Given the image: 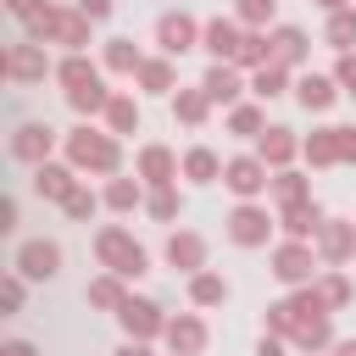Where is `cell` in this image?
Listing matches in <instances>:
<instances>
[{
	"instance_id": "cell-13",
	"label": "cell",
	"mask_w": 356,
	"mask_h": 356,
	"mask_svg": "<svg viewBox=\"0 0 356 356\" xmlns=\"http://www.w3.org/2000/svg\"><path fill=\"white\" fill-rule=\"evenodd\" d=\"M300 100H306V106H328V100H334V83H328V78H306V83H300Z\"/></svg>"
},
{
	"instance_id": "cell-7",
	"label": "cell",
	"mask_w": 356,
	"mask_h": 356,
	"mask_svg": "<svg viewBox=\"0 0 356 356\" xmlns=\"http://www.w3.org/2000/svg\"><path fill=\"white\" fill-rule=\"evenodd\" d=\"M261 234H267V217H261V211H250V206H245V211H239V217H234V239H239V245H256V239H261Z\"/></svg>"
},
{
	"instance_id": "cell-11",
	"label": "cell",
	"mask_w": 356,
	"mask_h": 356,
	"mask_svg": "<svg viewBox=\"0 0 356 356\" xmlns=\"http://www.w3.org/2000/svg\"><path fill=\"white\" fill-rule=\"evenodd\" d=\"M206 44H211L217 56H234V50H239V39H234L228 22H211V28H206Z\"/></svg>"
},
{
	"instance_id": "cell-31",
	"label": "cell",
	"mask_w": 356,
	"mask_h": 356,
	"mask_svg": "<svg viewBox=\"0 0 356 356\" xmlns=\"http://www.w3.org/2000/svg\"><path fill=\"white\" fill-rule=\"evenodd\" d=\"M111 67H134V50L128 44H111Z\"/></svg>"
},
{
	"instance_id": "cell-15",
	"label": "cell",
	"mask_w": 356,
	"mask_h": 356,
	"mask_svg": "<svg viewBox=\"0 0 356 356\" xmlns=\"http://www.w3.org/2000/svg\"><path fill=\"white\" fill-rule=\"evenodd\" d=\"M39 189L44 195H67V172L61 167H39Z\"/></svg>"
},
{
	"instance_id": "cell-41",
	"label": "cell",
	"mask_w": 356,
	"mask_h": 356,
	"mask_svg": "<svg viewBox=\"0 0 356 356\" xmlns=\"http://www.w3.org/2000/svg\"><path fill=\"white\" fill-rule=\"evenodd\" d=\"M323 6H339V0H323Z\"/></svg>"
},
{
	"instance_id": "cell-23",
	"label": "cell",
	"mask_w": 356,
	"mask_h": 356,
	"mask_svg": "<svg viewBox=\"0 0 356 356\" xmlns=\"http://www.w3.org/2000/svg\"><path fill=\"white\" fill-rule=\"evenodd\" d=\"M200 111H206L200 95H184V100H178V117H184V122H200Z\"/></svg>"
},
{
	"instance_id": "cell-10",
	"label": "cell",
	"mask_w": 356,
	"mask_h": 356,
	"mask_svg": "<svg viewBox=\"0 0 356 356\" xmlns=\"http://www.w3.org/2000/svg\"><path fill=\"white\" fill-rule=\"evenodd\" d=\"M167 339H172V350H200V339H206V334H200V323H189V317H184V323H172V328H167Z\"/></svg>"
},
{
	"instance_id": "cell-30",
	"label": "cell",
	"mask_w": 356,
	"mask_h": 356,
	"mask_svg": "<svg viewBox=\"0 0 356 356\" xmlns=\"http://www.w3.org/2000/svg\"><path fill=\"white\" fill-rule=\"evenodd\" d=\"M67 211H72V217H83V211H95V200H89V195H67Z\"/></svg>"
},
{
	"instance_id": "cell-21",
	"label": "cell",
	"mask_w": 356,
	"mask_h": 356,
	"mask_svg": "<svg viewBox=\"0 0 356 356\" xmlns=\"http://www.w3.org/2000/svg\"><path fill=\"white\" fill-rule=\"evenodd\" d=\"M145 172H150V178H167V172H172V156H167V150H145Z\"/></svg>"
},
{
	"instance_id": "cell-36",
	"label": "cell",
	"mask_w": 356,
	"mask_h": 356,
	"mask_svg": "<svg viewBox=\"0 0 356 356\" xmlns=\"http://www.w3.org/2000/svg\"><path fill=\"white\" fill-rule=\"evenodd\" d=\"M339 150H345V156H356V128H350V134H339Z\"/></svg>"
},
{
	"instance_id": "cell-38",
	"label": "cell",
	"mask_w": 356,
	"mask_h": 356,
	"mask_svg": "<svg viewBox=\"0 0 356 356\" xmlns=\"http://www.w3.org/2000/svg\"><path fill=\"white\" fill-rule=\"evenodd\" d=\"M28 6H33V0H11V11H28Z\"/></svg>"
},
{
	"instance_id": "cell-34",
	"label": "cell",
	"mask_w": 356,
	"mask_h": 356,
	"mask_svg": "<svg viewBox=\"0 0 356 356\" xmlns=\"http://www.w3.org/2000/svg\"><path fill=\"white\" fill-rule=\"evenodd\" d=\"M89 295H95V300H100V306H111V300H117V284H95V289H89Z\"/></svg>"
},
{
	"instance_id": "cell-27",
	"label": "cell",
	"mask_w": 356,
	"mask_h": 356,
	"mask_svg": "<svg viewBox=\"0 0 356 356\" xmlns=\"http://www.w3.org/2000/svg\"><path fill=\"white\" fill-rule=\"evenodd\" d=\"M11 72H22V78H28V72H39V61H33L28 50H17V56H11Z\"/></svg>"
},
{
	"instance_id": "cell-25",
	"label": "cell",
	"mask_w": 356,
	"mask_h": 356,
	"mask_svg": "<svg viewBox=\"0 0 356 356\" xmlns=\"http://www.w3.org/2000/svg\"><path fill=\"white\" fill-rule=\"evenodd\" d=\"M111 122H117V128H134V106H128V100H111Z\"/></svg>"
},
{
	"instance_id": "cell-19",
	"label": "cell",
	"mask_w": 356,
	"mask_h": 356,
	"mask_svg": "<svg viewBox=\"0 0 356 356\" xmlns=\"http://www.w3.org/2000/svg\"><path fill=\"white\" fill-rule=\"evenodd\" d=\"M100 100H106V95H100V83H83V89H72V106H78V111H95Z\"/></svg>"
},
{
	"instance_id": "cell-39",
	"label": "cell",
	"mask_w": 356,
	"mask_h": 356,
	"mask_svg": "<svg viewBox=\"0 0 356 356\" xmlns=\"http://www.w3.org/2000/svg\"><path fill=\"white\" fill-rule=\"evenodd\" d=\"M122 356H145V350H139V345H128V350H122Z\"/></svg>"
},
{
	"instance_id": "cell-14",
	"label": "cell",
	"mask_w": 356,
	"mask_h": 356,
	"mask_svg": "<svg viewBox=\"0 0 356 356\" xmlns=\"http://www.w3.org/2000/svg\"><path fill=\"white\" fill-rule=\"evenodd\" d=\"M184 167H189V178H211V172H217V156H211V150H195Z\"/></svg>"
},
{
	"instance_id": "cell-3",
	"label": "cell",
	"mask_w": 356,
	"mask_h": 356,
	"mask_svg": "<svg viewBox=\"0 0 356 356\" xmlns=\"http://www.w3.org/2000/svg\"><path fill=\"white\" fill-rule=\"evenodd\" d=\"M17 261H22V273H28V278H50V273H56V261H61V250H56V245H44V239H33V245H22V256H17Z\"/></svg>"
},
{
	"instance_id": "cell-22",
	"label": "cell",
	"mask_w": 356,
	"mask_h": 356,
	"mask_svg": "<svg viewBox=\"0 0 356 356\" xmlns=\"http://www.w3.org/2000/svg\"><path fill=\"white\" fill-rule=\"evenodd\" d=\"M61 78H67L72 89H83V83H95V72H89L83 61H67V67H61Z\"/></svg>"
},
{
	"instance_id": "cell-16",
	"label": "cell",
	"mask_w": 356,
	"mask_h": 356,
	"mask_svg": "<svg viewBox=\"0 0 356 356\" xmlns=\"http://www.w3.org/2000/svg\"><path fill=\"white\" fill-rule=\"evenodd\" d=\"M306 273V250H284L278 256V278H300Z\"/></svg>"
},
{
	"instance_id": "cell-8",
	"label": "cell",
	"mask_w": 356,
	"mask_h": 356,
	"mask_svg": "<svg viewBox=\"0 0 356 356\" xmlns=\"http://www.w3.org/2000/svg\"><path fill=\"white\" fill-rule=\"evenodd\" d=\"M167 256H172V267H200V239L195 234H178L167 245Z\"/></svg>"
},
{
	"instance_id": "cell-2",
	"label": "cell",
	"mask_w": 356,
	"mask_h": 356,
	"mask_svg": "<svg viewBox=\"0 0 356 356\" xmlns=\"http://www.w3.org/2000/svg\"><path fill=\"white\" fill-rule=\"evenodd\" d=\"M72 161H83V167H111L117 150H111V139H100V134H78V139H72Z\"/></svg>"
},
{
	"instance_id": "cell-6",
	"label": "cell",
	"mask_w": 356,
	"mask_h": 356,
	"mask_svg": "<svg viewBox=\"0 0 356 356\" xmlns=\"http://www.w3.org/2000/svg\"><path fill=\"white\" fill-rule=\"evenodd\" d=\"M228 184H234L239 195H256L267 178H261V167H256V161H234V167H228Z\"/></svg>"
},
{
	"instance_id": "cell-17",
	"label": "cell",
	"mask_w": 356,
	"mask_h": 356,
	"mask_svg": "<svg viewBox=\"0 0 356 356\" xmlns=\"http://www.w3.org/2000/svg\"><path fill=\"white\" fill-rule=\"evenodd\" d=\"M195 300H200V306L222 300V278H211V273H206V278H195Z\"/></svg>"
},
{
	"instance_id": "cell-12",
	"label": "cell",
	"mask_w": 356,
	"mask_h": 356,
	"mask_svg": "<svg viewBox=\"0 0 356 356\" xmlns=\"http://www.w3.org/2000/svg\"><path fill=\"white\" fill-rule=\"evenodd\" d=\"M234 89H239V78H234L228 67H217V72L206 78V95H211V100H234Z\"/></svg>"
},
{
	"instance_id": "cell-5",
	"label": "cell",
	"mask_w": 356,
	"mask_h": 356,
	"mask_svg": "<svg viewBox=\"0 0 356 356\" xmlns=\"http://www.w3.org/2000/svg\"><path fill=\"white\" fill-rule=\"evenodd\" d=\"M189 39H195V22L189 17H167L161 22V44L167 50H189Z\"/></svg>"
},
{
	"instance_id": "cell-26",
	"label": "cell",
	"mask_w": 356,
	"mask_h": 356,
	"mask_svg": "<svg viewBox=\"0 0 356 356\" xmlns=\"http://www.w3.org/2000/svg\"><path fill=\"white\" fill-rule=\"evenodd\" d=\"M239 11H245V17H250V22H261V17H273V0H245V6H239Z\"/></svg>"
},
{
	"instance_id": "cell-29",
	"label": "cell",
	"mask_w": 356,
	"mask_h": 356,
	"mask_svg": "<svg viewBox=\"0 0 356 356\" xmlns=\"http://www.w3.org/2000/svg\"><path fill=\"white\" fill-rule=\"evenodd\" d=\"M111 206H134V184H111Z\"/></svg>"
},
{
	"instance_id": "cell-24",
	"label": "cell",
	"mask_w": 356,
	"mask_h": 356,
	"mask_svg": "<svg viewBox=\"0 0 356 356\" xmlns=\"http://www.w3.org/2000/svg\"><path fill=\"white\" fill-rule=\"evenodd\" d=\"M278 56H284V61H289V56H300V33H295V28H284V33H278Z\"/></svg>"
},
{
	"instance_id": "cell-1",
	"label": "cell",
	"mask_w": 356,
	"mask_h": 356,
	"mask_svg": "<svg viewBox=\"0 0 356 356\" xmlns=\"http://www.w3.org/2000/svg\"><path fill=\"white\" fill-rule=\"evenodd\" d=\"M100 256H106L117 273H145V250H139V245H128L117 228H111V234H100Z\"/></svg>"
},
{
	"instance_id": "cell-33",
	"label": "cell",
	"mask_w": 356,
	"mask_h": 356,
	"mask_svg": "<svg viewBox=\"0 0 356 356\" xmlns=\"http://www.w3.org/2000/svg\"><path fill=\"white\" fill-rule=\"evenodd\" d=\"M256 95H278V72H261L256 78Z\"/></svg>"
},
{
	"instance_id": "cell-35",
	"label": "cell",
	"mask_w": 356,
	"mask_h": 356,
	"mask_svg": "<svg viewBox=\"0 0 356 356\" xmlns=\"http://www.w3.org/2000/svg\"><path fill=\"white\" fill-rule=\"evenodd\" d=\"M111 11V0H83V17H106Z\"/></svg>"
},
{
	"instance_id": "cell-9",
	"label": "cell",
	"mask_w": 356,
	"mask_h": 356,
	"mask_svg": "<svg viewBox=\"0 0 356 356\" xmlns=\"http://www.w3.org/2000/svg\"><path fill=\"white\" fill-rule=\"evenodd\" d=\"M44 145H50V128H22V134H17V145H11V150H17V156H22V161H33V156H39V150H44Z\"/></svg>"
},
{
	"instance_id": "cell-4",
	"label": "cell",
	"mask_w": 356,
	"mask_h": 356,
	"mask_svg": "<svg viewBox=\"0 0 356 356\" xmlns=\"http://www.w3.org/2000/svg\"><path fill=\"white\" fill-rule=\"evenodd\" d=\"M122 323H128V334H156V306L150 300H128L122 306Z\"/></svg>"
},
{
	"instance_id": "cell-20",
	"label": "cell",
	"mask_w": 356,
	"mask_h": 356,
	"mask_svg": "<svg viewBox=\"0 0 356 356\" xmlns=\"http://www.w3.org/2000/svg\"><path fill=\"white\" fill-rule=\"evenodd\" d=\"M261 156H273V161H284V156H289V139H284V128H273V134L261 139Z\"/></svg>"
},
{
	"instance_id": "cell-40",
	"label": "cell",
	"mask_w": 356,
	"mask_h": 356,
	"mask_svg": "<svg viewBox=\"0 0 356 356\" xmlns=\"http://www.w3.org/2000/svg\"><path fill=\"white\" fill-rule=\"evenodd\" d=\"M339 356H356V345H339Z\"/></svg>"
},
{
	"instance_id": "cell-18",
	"label": "cell",
	"mask_w": 356,
	"mask_h": 356,
	"mask_svg": "<svg viewBox=\"0 0 356 356\" xmlns=\"http://www.w3.org/2000/svg\"><path fill=\"white\" fill-rule=\"evenodd\" d=\"M328 39H334V44H350V39H356V17H350V11H339V17H334V28H328Z\"/></svg>"
},
{
	"instance_id": "cell-37",
	"label": "cell",
	"mask_w": 356,
	"mask_h": 356,
	"mask_svg": "<svg viewBox=\"0 0 356 356\" xmlns=\"http://www.w3.org/2000/svg\"><path fill=\"white\" fill-rule=\"evenodd\" d=\"M6 356H33V350H28V345H11V350H6Z\"/></svg>"
},
{
	"instance_id": "cell-28",
	"label": "cell",
	"mask_w": 356,
	"mask_h": 356,
	"mask_svg": "<svg viewBox=\"0 0 356 356\" xmlns=\"http://www.w3.org/2000/svg\"><path fill=\"white\" fill-rule=\"evenodd\" d=\"M345 250H350V234L334 228V234H328V256H345Z\"/></svg>"
},
{
	"instance_id": "cell-32",
	"label": "cell",
	"mask_w": 356,
	"mask_h": 356,
	"mask_svg": "<svg viewBox=\"0 0 356 356\" xmlns=\"http://www.w3.org/2000/svg\"><path fill=\"white\" fill-rule=\"evenodd\" d=\"M145 83H150V89H161V83H167V67H161V61H156V67H145Z\"/></svg>"
}]
</instances>
